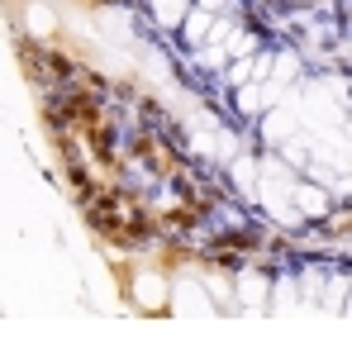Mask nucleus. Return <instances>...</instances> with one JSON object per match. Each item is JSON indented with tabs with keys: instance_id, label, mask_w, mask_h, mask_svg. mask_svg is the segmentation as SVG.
Here are the masks:
<instances>
[{
	"instance_id": "4",
	"label": "nucleus",
	"mask_w": 352,
	"mask_h": 352,
	"mask_svg": "<svg viewBox=\"0 0 352 352\" xmlns=\"http://www.w3.org/2000/svg\"><path fill=\"white\" fill-rule=\"evenodd\" d=\"M262 291H267V286H262V276H252V272H248V276H243V300H248V305H257Z\"/></svg>"
},
{
	"instance_id": "3",
	"label": "nucleus",
	"mask_w": 352,
	"mask_h": 352,
	"mask_svg": "<svg viewBox=\"0 0 352 352\" xmlns=\"http://www.w3.org/2000/svg\"><path fill=\"white\" fill-rule=\"evenodd\" d=\"M138 300L153 309V305H162V281L157 276H138Z\"/></svg>"
},
{
	"instance_id": "6",
	"label": "nucleus",
	"mask_w": 352,
	"mask_h": 352,
	"mask_svg": "<svg viewBox=\"0 0 352 352\" xmlns=\"http://www.w3.org/2000/svg\"><path fill=\"white\" fill-rule=\"evenodd\" d=\"M205 24H210V19H205V10H195V14H190V19H186V38H190V43H195V38H200V34H205Z\"/></svg>"
},
{
	"instance_id": "2",
	"label": "nucleus",
	"mask_w": 352,
	"mask_h": 352,
	"mask_svg": "<svg viewBox=\"0 0 352 352\" xmlns=\"http://www.w3.org/2000/svg\"><path fill=\"white\" fill-rule=\"evenodd\" d=\"M291 129H295V119L286 115V110L267 115V138H272V143H286V138H291Z\"/></svg>"
},
{
	"instance_id": "1",
	"label": "nucleus",
	"mask_w": 352,
	"mask_h": 352,
	"mask_svg": "<svg viewBox=\"0 0 352 352\" xmlns=\"http://www.w3.org/2000/svg\"><path fill=\"white\" fill-rule=\"evenodd\" d=\"M295 200H300V214H324V210H329L324 190H309V186H300V190H295Z\"/></svg>"
},
{
	"instance_id": "5",
	"label": "nucleus",
	"mask_w": 352,
	"mask_h": 352,
	"mask_svg": "<svg viewBox=\"0 0 352 352\" xmlns=\"http://www.w3.org/2000/svg\"><path fill=\"white\" fill-rule=\"evenodd\" d=\"M153 5L162 10V14H157L162 24H176V19H181V0H153Z\"/></svg>"
}]
</instances>
